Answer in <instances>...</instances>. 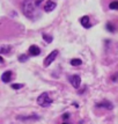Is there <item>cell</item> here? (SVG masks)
<instances>
[{
  "mask_svg": "<svg viewBox=\"0 0 118 124\" xmlns=\"http://www.w3.org/2000/svg\"><path fill=\"white\" fill-rule=\"evenodd\" d=\"M22 11H23L24 15L29 17V19H31V20L35 19V14H37V12L35 9V5H34L32 1H24L23 6H22Z\"/></svg>",
  "mask_w": 118,
  "mask_h": 124,
  "instance_id": "1",
  "label": "cell"
},
{
  "mask_svg": "<svg viewBox=\"0 0 118 124\" xmlns=\"http://www.w3.org/2000/svg\"><path fill=\"white\" fill-rule=\"evenodd\" d=\"M52 102H53V100L49 96V93H46V92L42 93V94L37 97V103L41 107H49V106L52 104Z\"/></svg>",
  "mask_w": 118,
  "mask_h": 124,
  "instance_id": "2",
  "label": "cell"
},
{
  "mask_svg": "<svg viewBox=\"0 0 118 124\" xmlns=\"http://www.w3.org/2000/svg\"><path fill=\"white\" fill-rule=\"evenodd\" d=\"M57 56H58V50H53L52 52H50V54H49L48 57L44 59V66H45V67L50 66V64L56 59V57H57Z\"/></svg>",
  "mask_w": 118,
  "mask_h": 124,
  "instance_id": "3",
  "label": "cell"
},
{
  "mask_svg": "<svg viewBox=\"0 0 118 124\" xmlns=\"http://www.w3.org/2000/svg\"><path fill=\"white\" fill-rule=\"evenodd\" d=\"M70 82L72 84V86L74 88H79L80 87V84H81V78L78 74H74L70 78Z\"/></svg>",
  "mask_w": 118,
  "mask_h": 124,
  "instance_id": "4",
  "label": "cell"
},
{
  "mask_svg": "<svg viewBox=\"0 0 118 124\" xmlns=\"http://www.w3.org/2000/svg\"><path fill=\"white\" fill-rule=\"evenodd\" d=\"M28 51H29V54L30 56H38V54H41V49H39V46H37V45H35V44H32V45H30L29 46V49H28Z\"/></svg>",
  "mask_w": 118,
  "mask_h": 124,
  "instance_id": "5",
  "label": "cell"
},
{
  "mask_svg": "<svg viewBox=\"0 0 118 124\" xmlns=\"http://www.w3.org/2000/svg\"><path fill=\"white\" fill-rule=\"evenodd\" d=\"M56 6H57V4L54 1H46L45 5H44V12L50 13V12H52L56 8Z\"/></svg>",
  "mask_w": 118,
  "mask_h": 124,
  "instance_id": "6",
  "label": "cell"
},
{
  "mask_svg": "<svg viewBox=\"0 0 118 124\" xmlns=\"http://www.w3.org/2000/svg\"><path fill=\"white\" fill-rule=\"evenodd\" d=\"M96 107H98V108H105V109H109V110H111V109L113 108V104L110 101H108V100H104V101H102V102L97 103Z\"/></svg>",
  "mask_w": 118,
  "mask_h": 124,
  "instance_id": "7",
  "label": "cell"
},
{
  "mask_svg": "<svg viewBox=\"0 0 118 124\" xmlns=\"http://www.w3.org/2000/svg\"><path fill=\"white\" fill-rule=\"evenodd\" d=\"M80 22L83 28H86V29H89V28H90V20H89V16L88 15L82 16L80 19Z\"/></svg>",
  "mask_w": 118,
  "mask_h": 124,
  "instance_id": "8",
  "label": "cell"
},
{
  "mask_svg": "<svg viewBox=\"0 0 118 124\" xmlns=\"http://www.w3.org/2000/svg\"><path fill=\"white\" fill-rule=\"evenodd\" d=\"M12 76H13L12 71H6V72H4L2 76H1V80H2V82H5V84L9 82V81L12 80Z\"/></svg>",
  "mask_w": 118,
  "mask_h": 124,
  "instance_id": "9",
  "label": "cell"
},
{
  "mask_svg": "<svg viewBox=\"0 0 118 124\" xmlns=\"http://www.w3.org/2000/svg\"><path fill=\"white\" fill-rule=\"evenodd\" d=\"M11 50H12V46L11 45H0V54H9L11 52Z\"/></svg>",
  "mask_w": 118,
  "mask_h": 124,
  "instance_id": "10",
  "label": "cell"
},
{
  "mask_svg": "<svg viewBox=\"0 0 118 124\" xmlns=\"http://www.w3.org/2000/svg\"><path fill=\"white\" fill-rule=\"evenodd\" d=\"M17 119H21V121H32V119H39V117L36 116V115H31V116H28V117H22V116H19Z\"/></svg>",
  "mask_w": 118,
  "mask_h": 124,
  "instance_id": "11",
  "label": "cell"
},
{
  "mask_svg": "<svg viewBox=\"0 0 118 124\" xmlns=\"http://www.w3.org/2000/svg\"><path fill=\"white\" fill-rule=\"evenodd\" d=\"M70 64L72 65V66H79V65L82 64V60L79 59V58H73V59L70 62Z\"/></svg>",
  "mask_w": 118,
  "mask_h": 124,
  "instance_id": "12",
  "label": "cell"
},
{
  "mask_svg": "<svg viewBox=\"0 0 118 124\" xmlns=\"http://www.w3.org/2000/svg\"><path fill=\"white\" fill-rule=\"evenodd\" d=\"M105 28H107V30H109L110 32H115V31H116V28H115V26H113L111 22H108L107 24H105Z\"/></svg>",
  "mask_w": 118,
  "mask_h": 124,
  "instance_id": "13",
  "label": "cell"
},
{
  "mask_svg": "<svg viewBox=\"0 0 118 124\" xmlns=\"http://www.w3.org/2000/svg\"><path fill=\"white\" fill-rule=\"evenodd\" d=\"M42 36H43L44 41H45L46 43H51V42H52V39H53V37H52L51 35H48V34H43Z\"/></svg>",
  "mask_w": 118,
  "mask_h": 124,
  "instance_id": "14",
  "label": "cell"
},
{
  "mask_svg": "<svg viewBox=\"0 0 118 124\" xmlns=\"http://www.w3.org/2000/svg\"><path fill=\"white\" fill-rule=\"evenodd\" d=\"M28 58H29V57H28V54H20V56H19V60H20L21 63L27 62Z\"/></svg>",
  "mask_w": 118,
  "mask_h": 124,
  "instance_id": "15",
  "label": "cell"
},
{
  "mask_svg": "<svg viewBox=\"0 0 118 124\" xmlns=\"http://www.w3.org/2000/svg\"><path fill=\"white\" fill-rule=\"evenodd\" d=\"M11 87L13 88V89H20V88L23 87V84H12Z\"/></svg>",
  "mask_w": 118,
  "mask_h": 124,
  "instance_id": "16",
  "label": "cell"
},
{
  "mask_svg": "<svg viewBox=\"0 0 118 124\" xmlns=\"http://www.w3.org/2000/svg\"><path fill=\"white\" fill-rule=\"evenodd\" d=\"M109 7H110L111 9H117V8H118V2H116V1H112V2H110Z\"/></svg>",
  "mask_w": 118,
  "mask_h": 124,
  "instance_id": "17",
  "label": "cell"
},
{
  "mask_svg": "<svg viewBox=\"0 0 118 124\" xmlns=\"http://www.w3.org/2000/svg\"><path fill=\"white\" fill-rule=\"evenodd\" d=\"M63 118H64V119H68V118H70V114H68V113L63 114Z\"/></svg>",
  "mask_w": 118,
  "mask_h": 124,
  "instance_id": "18",
  "label": "cell"
},
{
  "mask_svg": "<svg viewBox=\"0 0 118 124\" xmlns=\"http://www.w3.org/2000/svg\"><path fill=\"white\" fill-rule=\"evenodd\" d=\"M116 78H117V73H116V74H113V76H112V78H111V79H112V81H116V80H117Z\"/></svg>",
  "mask_w": 118,
  "mask_h": 124,
  "instance_id": "19",
  "label": "cell"
},
{
  "mask_svg": "<svg viewBox=\"0 0 118 124\" xmlns=\"http://www.w3.org/2000/svg\"><path fill=\"white\" fill-rule=\"evenodd\" d=\"M0 63H4V58H2L1 56H0Z\"/></svg>",
  "mask_w": 118,
  "mask_h": 124,
  "instance_id": "20",
  "label": "cell"
},
{
  "mask_svg": "<svg viewBox=\"0 0 118 124\" xmlns=\"http://www.w3.org/2000/svg\"><path fill=\"white\" fill-rule=\"evenodd\" d=\"M63 124H68V123H63Z\"/></svg>",
  "mask_w": 118,
  "mask_h": 124,
  "instance_id": "21",
  "label": "cell"
}]
</instances>
